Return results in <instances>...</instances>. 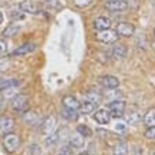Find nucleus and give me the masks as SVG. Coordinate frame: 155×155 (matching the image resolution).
Masks as SVG:
<instances>
[{
	"instance_id": "nucleus-1",
	"label": "nucleus",
	"mask_w": 155,
	"mask_h": 155,
	"mask_svg": "<svg viewBox=\"0 0 155 155\" xmlns=\"http://www.w3.org/2000/svg\"><path fill=\"white\" fill-rule=\"evenodd\" d=\"M12 108L16 113H24L28 108V97L24 94H17L14 95L12 100Z\"/></svg>"
},
{
	"instance_id": "nucleus-2",
	"label": "nucleus",
	"mask_w": 155,
	"mask_h": 155,
	"mask_svg": "<svg viewBox=\"0 0 155 155\" xmlns=\"http://www.w3.org/2000/svg\"><path fill=\"white\" fill-rule=\"evenodd\" d=\"M3 144H5V148L9 152H14V151L19 150V147H20V137L17 134L9 132L3 138Z\"/></svg>"
},
{
	"instance_id": "nucleus-3",
	"label": "nucleus",
	"mask_w": 155,
	"mask_h": 155,
	"mask_svg": "<svg viewBox=\"0 0 155 155\" xmlns=\"http://www.w3.org/2000/svg\"><path fill=\"white\" fill-rule=\"evenodd\" d=\"M124 111H125V103L124 101H113V103H110V105H108V113L114 118L122 117Z\"/></svg>"
},
{
	"instance_id": "nucleus-4",
	"label": "nucleus",
	"mask_w": 155,
	"mask_h": 155,
	"mask_svg": "<svg viewBox=\"0 0 155 155\" xmlns=\"http://www.w3.org/2000/svg\"><path fill=\"white\" fill-rule=\"evenodd\" d=\"M97 38H98V41L104 43V44H111V43H115L117 41V31H114V30H110V28H107V30H103V31H100L98 34H97Z\"/></svg>"
},
{
	"instance_id": "nucleus-5",
	"label": "nucleus",
	"mask_w": 155,
	"mask_h": 155,
	"mask_svg": "<svg viewBox=\"0 0 155 155\" xmlns=\"http://www.w3.org/2000/svg\"><path fill=\"white\" fill-rule=\"evenodd\" d=\"M115 31L122 37H131L134 31H135V27H134V24L128 23V21H120L117 24V30Z\"/></svg>"
},
{
	"instance_id": "nucleus-6",
	"label": "nucleus",
	"mask_w": 155,
	"mask_h": 155,
	"mask_svg": "<svg viewBox=\"0 0 155 155\" xmlns=\"http://www.w3.org/2000/svg\"><path fill=\"white\" fill-rule=\"evenodd\" d=\"M13 128H14L13 118L6 117V115L0 117V132H2L3 135H6V134L12 132V131H13Z\"/></svg>"
},
{
	"instance_id": "nucleus-7",
	"label": "nucleus",
	"mask_w": 155,
	"mask_h": 155,
	"mask_svg": "<svg viewBox=\"0 0 155 155\" xmlns=\"http://www.w3.org/2000/svg\"><path fill=\"white\" fill-rule=\"evenodd\" d=\"M105 7L111 12H122L128 9V3L125 0H108L105 3Z\"/></svg>"
},
{
	"instance_id": "nucleus-8",
	"label": "nucleus",
	"mask_w": 155,
	"mask_h": 155,
	"mask_svg": "<svg viewBox=\"0 0 155 155\" xmlns=\"http://www.w3.org/2000/svg\"><path fill=\"white\" fill-rule=\"evenodd\" d=\"M34 50H36V44H34V43H26L23 46L14 48L10 56H27V54H30V53L34 51Z\"/></svg>"
},
{
	"instance_id": "nucleus-9",
	"label": "nucleus",
	"mask_w": 155,
	"mask_h": 155,
	"mask_svg": "<svg viewBox=\"0 0 155 155\" xmlns=\"http://www.w3.org/2000/svg\"><path fill=\"white\" fill-rule=\"evenodd\" d=\"M93 118H94L95 122H98V124H101V125H105V124L110 122L111 115H110V113H108V110L101 108V110H97V111H95L94 115H93Z\"/></svg>"
},
{
	"instance_id": "nucleus-10",
	"label": "nucleus",
	"mask_w": 155,
	"mask_h": 155,
	"mask_svg": "<svg viewBox=\"0 0 155 155\" xmlns=\"http://www.w3.org/2000/svg\"><path fill=\"white\" fill-rule=\"evenodd\" d=\"M20 10L23 13H30V14H37L40 7H38L34 2H30V0H24L20 3Z\"/></svg>"
},
{
	"instance_id": "nucleus-11",
	"label": "nucleus",
	"mask_w": 155,
	"mask_h": 155,
	"mask_svg": "<svg viewBox=\"0 0 155 155\" xmlns=\"http://www.w3.org/2000/svg\"><path fill=\"white\" fill-rule=\"evenodd\" d=\"M100 83L103 87L105 88H117L118 85H120V81H118L117 77H114V75H104L100 78Z\"/></svg>"
},
{
	"instance_id": "nucleus-12",
	"label": "nucleus",
	"mask_w": 155,
	"mask_h": 155,
	"mask_svg": "<svg viewBox=\"0 0 155 155\" xmlns=\"http://www.w3.org/2000/svg\"><path fill=\"white\" fill-rule=\"evenodd\" d=\"M63 105L66 110H78L80 108V103H78V100L75 98L74 95H66L64 98H63Z\"/></svg>"
},
{
	"instance_id": "nucleus-13",
	"label": "nucleus",
	"mask_w": 155,
	"mask_h": 155,
	"mask_svg": "<svg viewBox=\"0 0 155 155\" xmlns=\"http://www.w3.org/2000/svg\"><path fill=\"white\" fill-rule=\"evenodd\" d=\"M111 27V20L107 19V17H97L94 20V28L98 30V31H103V30H107V28Z\"/></svg>"
},
{
	"instance_id": "nucleus-14",
	"label": "nucleus",
	"mask_w": 155,
	"mask_h": 155,
	"mask_svg": "<svg viewBox=\"0 0 155 155\" xmlns=\"http://www.w3.org/2000/svg\"><path fill=\"white\" fill-rule=\"evenodd\" d=\"M40 120V115H38L36 111H24L23 115V121L28 125H36Z\"/></svg>"
},
{
	"instance_id": "nucleus-15",
	"label": "nucleus",
	"mask_w": 155,
	"mask_h": 155,
	"mask_svg": "<svg viewBox=\"0 0 155 155\" xmlns=\"http://www.w3.org/2000/svg\"><path fill=\"white\" fill-rule=\"evenodd\" d=\"M113 53V57L114 58H117V60H121L124 57L127 56V47L124 46V44H115L111 50Z\"/></svg>"
},
{
	"instance_id": "nucleus-16",
	"label": "nucleus",
	"mask_w": 155,
	"mask_h": 155,
	"mask_svg": "<svg viewBox=\"0 0 155 155\" xmlns=\"http://www.w3.org/2000/svg\"><path fill=\"white\" fill-rule=\"evenodd\" d=\"M20 30V26L19 24H9L7 27L3 30V33H2V36L5 38H9V37H13V36H16V34L19 33Z\"/></svg>"
},
{
	"instance_id": "nucleus-17",
	"label": "nucleus",
	"mask_w": 155,
	"mask_h": 155,
	"mask_svg": "<svg viewBox=\"0 0 155 155\" xmlns=\"http://www.w3.org/2000/svg\"><path fill=\"white\" fill-rule=\"evenodd\" d=\"M54 127H56V120L53 117H47L43 121V132L51 134V132H54Z\"/></svg>"
},
{
	"instance_id": "nucleus-18",
	"label": "nucleus",
	"mask_w": 155,
	"mask_h": 155,
	"mask_svg": "<svg viewBox=\"0 0 155 155\" xmlns=\"http://www.w3.org/2000/svg\"><path fill=\"white\" fill-rule=\"evenodd\" d=\"M144 124L147 127H155V110L151 108L144 115Z\"/></svg>"
},
{
	"instance_id": "nucleus-19",
	"label": "nucleus",
	"mask_w": 155,
	"mask_h": 155,
	"mask_svg": "<svg viewBox=\"0 0 155 155\" xmlns=\"http://www.w3.org/2000/svg\"><path fill=\"white\" fill-rule=\"evenodd\" d=\"M84 145V137L80 135L78 132L74 134V135L70 138V147L71 148H81Z\"/></svg>"
},
{
	"instance_id": "nucleus-20",
	"label": "nucleus",
	"mask_w": 155,
	"mask_h": 155,
	"mask_svg": "<svg viewBox=\"0 0 155 155\" xmlns=\"http://www.w3.org/2000/svg\"><path fill=\"white\" fill-rule=\"evenodd\" d=\"M98 104H94V103H90V101H84L83 104H80V110L83 114H91L95 111V108H97Z\"/></svg>"
},
{
	"instance_id": "nucleus-21",
	"label": "nucleus",
	"mask_w": 155,
	"mask_h": 155,
	"mask_svg": "<svg viewBox=\"0 0 155 155\" xmlns=\"http://www.w3.org/2000/svg\"><path fill=\"white\" fill-rule=\"evenodd\" d=\"M44 7L50 12H54V10L61 9V3L58 0H44Z\"/></svg>"
},
{
	"instance_id": "nucleus-22",
	"label": "nucleus",
	"mask_w": 155,
	"mask_h": 155,
	"mask_svg": "<svg viewBox=\"0 0 155 155\" xmlns=\"http://www.w3.org/2000/svg\"><path fill=\"white\" fill-rule=\"evenodd\" d=\"M19 80H0V91H5L6 88L10 87H17Z\"/></svg>"
},
{
	"instance_id": "nucleus-23",
	"label": "nucleus",
	"mask_w": 155,
	"mask_h": 155,
	"mask_svg": "<svg viewBox=\"0 0 155 155\" xmlns=\"http://www.w3.org/2000/svg\"><path fill=\"white\" fill-rule=\"evenodd\" d=\"M128 150H127V144L125 142H118L115 148H114V155H127Z\"/></svg>"
},
{
	"instance_id": "nucleus-24",
	"label": "nucleus",
	"mask_w": 155,
	"mask_h": 155,
	"mask_svg": "<svg viewBox=\"0 0 155 155\" xmlns=\"http://www.w3.org/2000/svg\"><path fill=\"white\" fill-rule=\"evenodd\" d=\"M84 101H90V103H94V104H98L101 101V95L98 93H87L84 95Z\"/></svg>"
},
{
	"instance_id": "nucleus-25",
	"label": "nucleus",
	"mask_w": 155,
	"mask_h": 155,
	"mask_svg": "<svg viewBox=\"0 0 155 155\" xmlns=\"http://www.w3.org/2000/svg\"><path fill=\"white\" fill-rule=\"evenodd\" d=\"M77 111L75 110H66L64 108V111H63V117L66 118V120H68V121H75L77 120Z\"/></svg>"
},
{
	"instance_id": "nucleus-26",
	"label": "nucleus",
	"mask_w": 155,
	"mask_h": 155,
	"mask_svg": "<svg viewBox=\"0 0 155 155\" xmlns=\"http://www.w3.org/2000/svg\"><path fill=\"white\" fill-rule=\"evenodd\" d=\"M77 132H78L80 135H83L84 138H85V137H90V135H91V130H90L87 125H83V124L77 127Z\"/></svg>"
},
{
	"instance_id": "nucleus-27",
	"label": "nucleus",
	"mask_w": 155,
	"mask_h": 155,
	"mask_svg": "<svg viewBox=\"0 0 155 155\" xmlns=\"http://www.w3.org/2000/svg\"><path fill=\"white\" fill-rule=\"evenodd\" d=\"M57 141H58V134H56V132H51V134H48L47 140H46V144L50 147V145H54Z\"/></svg>"
},
{
	"instance_id": "nucleus-28",
	"label": "nucleus",
	"mask_w": 155,
	"mask_h": 155,
	"mask_svg": "<svg viewBox=\"0 0 155 155\" xmlns=\"http://www.w3.org/2000/svg\"><path fill=\"white\" fill-rule=\"evenodd\" d=\"M94 0H74V5L77 6V7H88L91 3H93Z\"/></svg>"
},
{
	"instance_id": "nucleus-29",
	"label": "nucleus",
	"mask_w": 155,
	"mask_h": 155,
	"mask_svg": "<svg viewBox=\"0 0 155 155\" xmlns=\"http://www.w3.org/2000/svg\"><path fill=\"white\" fill-rule=\"evenodd\" d=\"M115 131L120 132V134L125 132V131H127V124H125V122H122V121L117 122V124H115Z\"/></svg>"
},
{
	"instance_id": "nucleus-30",
	"label": "nucleus",
	"mask_w": 155,
	"mask_h": 155,
	"mask_svg": "<svg viewBox=\"0 0 155 155\" xmlns=\"http://www.w3.org/2000/svg\"><path fill=\"white\" fill-rule=\"evenodd\" d=\"M145 138L154 140L155 138V127H148V130L145 131Z\"/></svg>"
},
{
	"instance_id": "nucleus-31",
	"label": "nucleus",
	"mask_w": 155,
	"mask_h": 155,
	"mask_svg": "<svg viewBox=\"0 0 155 155\" xmlns=\"http://www.w3.org/2000/svg\"><path fill=\"white\" fill-rule=\"evenodd\" d=\"M10 17H12V19H14V20H21L24 17V14L21 13V12H12Z\"/></svg>"
},
{
	"instance_id": "nucleus-32",
	"label": "nucleus",
	"mask_w": 155,
	"mask_h": 155,
	"mask_svg": "<svg viewBox=\"0 0 155 155\" xmlns=\"http://www.w3.org/2000/svg\"><path fill=\"white\" fill-rule=\"evenodd\" d=\"M6 51H7V43L5 40H0V56L6 54Z\"/></svg>"
},
{
	"instance_id": "nucleus-33",
	"label": "nucleus",
	"mask_w": 155,
	"mask_h": 155,
	"mask_svg": "<svg viewBox=\"0 0 155 155\" xmlns=\"http://www.w3.org/2000/svg\"><path fill=\"white\" fill-rule=\"evenodd\" d=\"M14 91H16V87L6 88L5 91H3V95H5V97H12V95H14Z\"/></svg>"
},
{
	"instance_id": "nucleus-34",
	"label": "nucleus",
	"mask_w": 155,
	"mask_h": 155,
	"mask_svg": "<svg viewBox=\"0 0 155 155\" xmlns=\"http://www.w3.org/2000/svg\"><path fill=\"white\" fill-rule=\"evenodd\" d=\"M138 120H140V117H138L137 114H130V115H128V121L131 122V124H135Z\"/></svg>"
},
{
	"instance_id": "nucleus-35",
	"label": "nucleus",
	"mask_w": 155,
	"mask_h": 155,
	"mask_svg": "<svg viewBox=\"0 0 155 155\" xmlns=\"http://www.w3.org/2000/svg\"><path fill=\"white\" fill-rule=\"evenodd\" d=\"M30 148H31V154H33V155H38V154H40V150H38L37 145H31Z\"/></svg>"
},
{
	"instance_id": "nucleus-36",
	"label": "nucleus",
	"mask_w": 155,
	"mask_h": 155,
	"mask_svg": "<svg viewBox=\"0 0 155 155\" xmlns=\"http://www.w3.org/2000/svg\"><path fill=\"white\" fill-rule=\"evenodd\" d=\"M57 155H71V152L68 151V148H64V150L60 151V152H58Z\"/></svg>"
},
{
	"instance_id": "nucleus-37",
	"label": "nucleus",
	"mask_w": 155,
	"mask_h": 155,
	"mask_svg": "<svg viewBox=\"0 0 155 155\" xmlns=\"http://www.w3.org/2000/svg\"><path fill=\"white\" fill-rule=\"evenodd\" d=\"M3 23V13H2V12H0V24Z\"/></svg>"
},
{
	"instance_id": "nucleus-38",
	"label": "nucleus",
	"mask_w": 155,
	"mask_h": 155,
	"mask_svg": "<svg viewBox=\"0 0 155 155\" xmlns=\"http://www.w3.org/2000/svg\"><path fill=\"white\" fill-rule=\"evenodd\" d=\"M152 50L155 51V41H152Z\"/></svg>"
},
{
	"instance_id": "nucleus-39",
	"label": "nucleus",
	"mask_w": 155,
	"mask_h": 155,
	"mask_svg": "<svg viewBox=\"0 0 155 155\" xmlns=\"http://www.w3.org/2000/svg\"><path fill=\"white\" fill-rule=\"evenodd\" d=\"M152 155H155V152H154V154H152Z\"/></svg>"
}]
</instances>
